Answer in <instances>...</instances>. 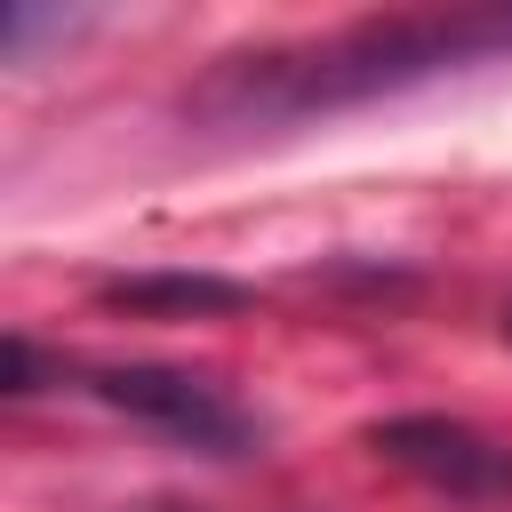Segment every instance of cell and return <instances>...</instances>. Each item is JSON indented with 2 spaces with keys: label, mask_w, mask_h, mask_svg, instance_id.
I'll return each instance as SVG.
<instances>
[{
  "label": "cell",
  "mask_w": 512,
  "mask_h": 512,
  "mask_svg": "<svg viewBox=\"0 0 512 512\" xmlns=\"http://www.w3.org/2000/svg\"><path fill=\"white\" fill-rule=\"evenodd\" d=\"M496 56H512V8H400V16L312 32V40L216 56V72L184 104L224 128H280V120L352 112V104H376V96H400V88H424L440 72H472Z\"/></svg>",
  "instance_id": "6da1fadb"
},
{
  "label": "cell",
  "mask_w": 512,
  "mask_h": 512,
  "mask_svg": "<svg viewBox=\"0 0 512 512\" xmlns=\"http://www.w3.org/2000/svg\"><path fill=\"white\" fill-rule=\"evenodd\" d=\"M72 376H80L88 400H104V408L152 424V432L176 440V448H200V456H248V448L264 440V424H256L224 384H208V376H192V368L104 360V368H72Z\"/></svg>",
  "instance_id": "7a4b0ae2"
},
{
  "label": "cell",
  "mask_w": 512,
  "mask_h": 512,
  "mask_svg": "<svg viewBox=\"0 0 512 512\" xmlns=\"http://www.w3.org/2000/svg\"><path fill=\"white\" fill-rule=\"evenodd\" d=\"M368 448H376L384 464H400L408 480L456 496V504H496V496H512V448H504L496 432L464 424V416H440V408H424V416H384V424H368Z\"/></svg>",
  "instance_id": "3957f363"
},
{
  "label": "cell",
  "mask_w": 512,
  "mask_h": 512,
  "mask_svg": "<svg viewBox=\"0 0 512 512\" xmlns=\"http://www.w3.org/2000/svg\"><path fill=\"white\" fill-rule=\"evenodd\" d=\"M120 304H160V312H224V304H248V288H232V280H120L112 288Z\"/></svg>",
  "instance_id": "277c9868"
},
{
  "label": "cell",
  "mask_w": 512,
  "mask_h": 512,
  "mask_svg": "<svg viewBox=\"0 0 512 512\" xmlns=\"http://www.w3.org/2000/svg\"><path fill=\"white\" fill-rule=\"evenodd\" d=\"M128 512H192V504H128Z\"/></svg>",
  "instance_id": "5b68a950"
},
{
  "label": "cell",
  "mask_w": 512,
  "mask_h": 512,
  "mask_svg": "<svg viewBox=\"0 0 512 512\" xmlns=\"http://www.w3.org/2000/svg\"><path fill=\"white\" fill-rule=\"evenodd\" d=\"M504 336H512V312H504Z\"/></svg>",
  "instance_id": "8992f818"
}]
</instances>
